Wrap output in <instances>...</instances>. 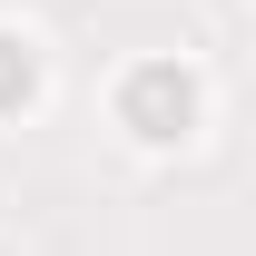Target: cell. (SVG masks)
I'll list each match as a JSON object with an SVG mask.
<instances>
[{
	"label": "cell",
	"mask_w": 256,
	"mask_h": 256,
	"mask_svg": "<svg viewBox=\"0 0 256 256\" xmlns=\"http://www.w3.org/2000/svg\"><path fill=\"white\" fill-rule=\"evenodd\" d=\"M188 108H197L188 69H138V79H128V128H138V138H178Z\"/></svg>",
	"instance_id": "6da1fadb"
},
{
	"label": "cell",
	"mask_w": 256,
	"mask_h": 256,
	"mask_svg": "<svg viewBox=\"0 0 256 256\" xmlns=\"http://www.w3.org/2000/svg\"><path fill=\"white\" fill-rule=\"evenodd\" d=\"M20 98H30V50L0 40V108H20Z\"/></svg>",
	"instance_id": "7a4b0ae2"
}]
</instances>
